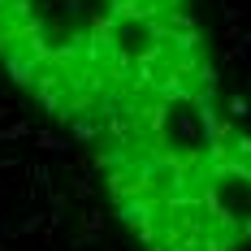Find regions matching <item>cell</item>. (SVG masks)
Segmentation results:
<instances>
[{"label":"cell","instance_id":"obj_1","mask_svg":"<svg viewBox=\"0 0 251 251\" xmlns=\"http://www.w3.org/2000/svg\"><path fill=\"white\" fill-rule=\"evenodd\" d=\"M4 74H9V82H13V87H35L39 65H35L22 48H9V56H4Z\"/></svg>","mask_w":251,"mask_h":251},{"label":"cell","instance_id":"obj_2","mask_svg":"<svg viewBox=\"0 0 251 251\" xmlns=\"http://www.w3.org/2000/svg\"><path fill=\"white\" fill-rule=\"evenodd\" d=\"M35 148L48 151V156H70V151H74V143H70L61 130H35Z\"/></svg>","mask_w":251,"mask_h":251},{"label":"cell","instance_id":"obj_3","mask_svg":"<svg viewBox=\"0 0 251 251\" xmlns=\"http://www.w3.org/2000/svg\"><path fill=\"white\" fill-rule=\"evenodd\" d=\"M104 134V126L96 122V117H78V122H70V134L65 139H74V143H96Z\"/></svg>","mask_w":251,"mask_h":251},{"label":"cell","instance_id":"obj_4","mask_svg":"<svg viewBox=\"0 0 251 251\" xmlns=\"http://www.w3.org/2000/svg\"><path fill=\"white\" fill-rule=\"evenodd\" d=\"M22 139H30V122L13 117L9 126H0V148H4V143H22Z\"/></svg>","mask_w":251,"mask_h":251},{"label":"cell","instance_id":"obj_5","mask_svg":"<svg viewBox=\"0 0 251 251\" xmlns=\"http://www.w3.org/2000/svg\"><path fill=\"white\" fill-rule=\"evenodd\" d=\"M65 208H70V200H65L61 191H52L48 195V229H56L61 221H65Z\"/></svg>","mask_w":251,"mask_h":251},{"label":"cell","instance_id":"obj_6","mask_svg":"<svg viewBox=\"0 0 251 251\" xmlns=\"http://www.w3.org/2000/svg\"><path fill=\"white\" fill-rule=\"evenodd\" d=\"M78 226H82V234H104V212L100 208H82L78 212Z\"/></svg>","mask_w":251,"mask_h":251},{"label":"cell","instance_id":"obj_7","mask_svg":"<svg viewBox=\"0 0 251 251\" xmlns=\"http://www.w3.org/2000/svg\"><path fill=\"white\" fill-rule=\"evenodd\" d=\"M130 238H134V243H143V247H156V243H160V221L134 226V229H130Z\"/></svg>","mask_w":251,"mask_h":251},{"label":"cell","instance_id":"obj_8","mask_svg":"<svg viewBox=\"0 0 251 251\" xmlns=\"http://www.w3.org/2000/svg\"><path fill=\"white\" fill-rule=\"evenodd\" d=\"M226 108H229V122H247V113H251V104H247V96H243V91H234V96H229L226 100Z\"/></svg>","mask_w":251,"mask_h":251},{"label":"cell","instance_id":"obj_9","mask_svg":"<svg viewBox=\"0 0 251 251\" xmlns=\"http://www.w3.org/2000/svg\"><path fill=\"white\" fill-rule=\"evenodd\" d=\"M26 177H30V191H52L48 165H26Z\"/></svg>","mask_w":251,"mask_h":251},{"label":"cell","instance_id":"obj_10","mask_svg":"<svg viewBox=\"0 0 251 251\" xmlns=\"http://www.w3.org/2000/svg\"><path fill=\"white\" fill-rule=\"evenodd\" d=\"M70 191H74L82 203H91L96 200V182H91V174H82V177H70Z\"/></svg>","mask_w":251,"mask_h":251},{"label":"cell","instance_id":"obj_11","mask_svg":"<svg viewBox=\"0 0 251 251\" xmlns=\"http://www.w3.org/2000/svg\"><path fill=\"white\" fill-rule=\"evenodd\" d=\"M44 226H48V217H44V212H35V217H26L22 226H18V238H35Z\"/></svg>","mask_w":251,"mask_h":251},{"label":"cell","instance_id":"obj_12","mask_svg":"<svg viewBox=\"0 0 251 251\" xmlns=\"http://www.w3.org/2000/svg\"><path fill=\"white\" fill-rule=\"evenodd\" d=\"M221 13H226V26H238V13H243V9H238L234 0H221Z\"/></svg>","mask_w":251,"mask_h":251},{"label":"cell","instance_id":"obj_13","mask_svg":"<svg viewBox=\"0 0 251 251\" xmlns=\"http://www.w3.org/2000/svg\"><path fill=\"white\" fill-rule=\"evenodd\" d=\"M61 4H65V13H70V18H74V13H82V0H61Z\"/></svg>","mask_w":251,"mask_h":251},{"label":"cell","instance_id":"obj_14","mask_svg":"<svg viewBox=\"0 0 251 251\" xmlns=\"http://www.w3.org/2000/svg\"><path fill=\"white\" fill-rule=\"evenodd\" d=\"M13 122V108H9V104H0V126H9Z\"/></svg>","mask_w":251,"mask_h":251},{"label":"cell","instance_id":"obj_15","mask_svg":"<svg viewBox=\"0 0 251 251\" xmlns=\"http://www.w3.org/2000/svg\"><path fill=\"white\" fill-rule=\"evenodd\" d=\"M247 87H251V78H247Z\"/></svg>","mask_w":251,"mask_h":251},{"label":"cell","instance_id":"obj_16","mask_svg":"<svg viewBox=\"0 0 251 251\" xmlns=\"http://www.w3.org/2000/svg\"><path fill=\"white\" fill-rule=\"evenodd\" d=\"M247 165H251V156H247Z\"/></svg>","mask_w":251,"mask_h":251}]
</instances>
